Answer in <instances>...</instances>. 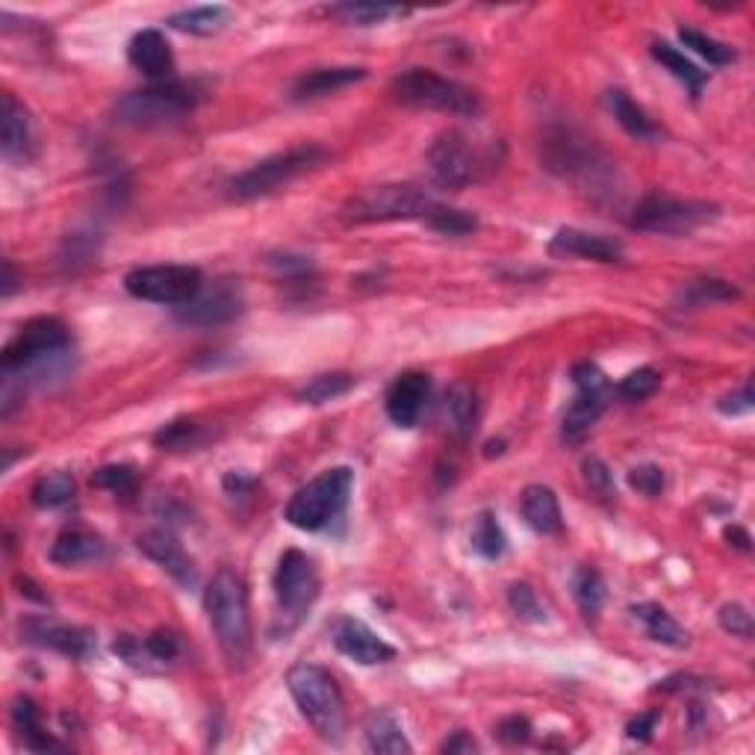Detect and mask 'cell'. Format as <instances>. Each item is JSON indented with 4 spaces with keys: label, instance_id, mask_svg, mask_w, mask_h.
<instances>
[{
    "label": "cell",
    "instance_id": "obj_1",
    "mask_svg": "<svg viewBox=\"0 0 755 755\" xmlns=\"http://www.w3.org/2000/svg\"><path fill=\"white\" fill-rule=\"evenodd\" d=\"M213 635L230 665H242L251 652V614H248L246 584L234 570H219L204 591Z\"/></svg>",
    "mask_w": 755,
    "mask_h": 755
},
{
    "label": "cell",
    "instance_id": "obj_2",
    "mask_svg": "<svg viewBox=\"0 0 755 755\" xmlns=\"http://www.w3.org/2000/svg\"><path fill=\"white\" fill-rule=\"evenodd\" d=\"M292 700L299 705L310 726L316 729L319 737L331 744L343 741L346 732V702L339 693L334 676L319 665H295L287 676Z\"/></svg>",
    "mask_w": 755,
    "mask_h": 755
},
{
    "label": "cell",
    "instance_id": "obj_3",
    "mask_svg": "<svg viewBox=\"0 0 755 755\" xmlns=\"http://www.w3.org/2000/svg\"><path fill=\"white\" fill-rule=\"evenodd\" d=\"M352 487H355V470L331 466L316 478H310L301 490H295L283 510V519L299 531H322L346 514Z\"/></svg>",
    "mask_w": 755,
    "mask_h": 755
},
{
    "label": "cell",
    "instance_id": "obj_4",
    "mask_svg": "<svg viewBox=\"0 0 755 755\" xmlns=\"http://www.w3.org/2000/svg\"><path fill=\"white\" fill-rule=\"evenodd\" d=\"M392 95L405 107L417 110L449 112L461 119H475L482 112V98L478 91L464 86V83L449 80L443 74L428 72V68H408L392 77Z\"/></svg>",
    "mask_w": 755,
    "mask_h": 755
},
{
    "label": "cell",
    "instance_id": "obj_5",
    "mask_svg": "<svg viewBox=\"0 0 755 755\" xmlns=\"http://www.w3.org/2000/svg\"><path fill=\"white\" fill-rule=\"evenodd\" d=\"M204 98L201 83L195 80H160L151 83L148 89L128 91L116 104V119L128 128H154L165 121H177L192 112Z\"/></svg>",
    "mask_w": 755,
    "mask_h": 755
},
{
    "label": "cell",
    "instance_id": "obj_6",
    "mask_svg": "<svg viewBox=\"0 0 755 755\" xmlns=\"http://www.w3.org/2000/svg\"><path fill=\"white\" fill-rule=\"evenodd\" d=\"M425 165L440 190H466L496 169V157L493 148L475 145L461 130H446L428 148Z\"/></svg>",
    "mask_w": 755,
    "mask_h": 755
},
{
    "label": "cell",
    "instance_id": "obj_7",
    "mask_svg": "<svg viewBox=\"0 0 755 755\" xmlns=\"http://www.w3.org/2000/svg\"><path fill=\"white\" fill-rule=\"evenodd\" d=\"M438 201L410 183H387L360 192L343 207L346 225H384V222H425Z\"/></svg>",
    "mask_w": 755,
    "mask_h": 755
},
{
    "label": "cell",
    "instance_id": "obj_8",
    "mask_svg": "<svg viewBox=\"0 0 755 755\" xmlns=\"http://www.w3.org/2000/svg\"><path fill=\"white\" fill-rule=\"evenodd\" d=\"M328 160V151L319 145H295L278 154L266 157L260 163H255L248 172L237 174L228 183V195L234 201H255L263 195H272L290 181H295L299 174L310 172Z\"/></svg>",
    "mask_w": 755,
    "mask_h": 755
},
{
    "label": "cell",
    "instance_id": "obj_9",
    "mask_svg": "<svg viewBox=\"0 0 755 755\" xmlns=\"http://www.w3.org/2000/svg\"><path fill=\"white\" fill-rule=\"evenodd\" d=\"M272 587L283 635H290L292 628L308 617V611L316 605L319 591H322L313 558L304 556L301 549H287L278 561V570H274Z\"/></svg>",
    "mask_w": 755,
    "mask_h": 755
},
{
    "label": "cell",
    "instance_id": "obj_10",
    "mask_svg": "<svg viewBox=\"0 0 755 755\" xmlns=\"http://www.w3.org/2000/svg\"><path fill=\"white\" fill-rule=\"evenodd\" d=\"M718 204H709V201L652 192L632 213V228L644 230V234H661V237H688L702 225L718 219Z\"/></svg>",
    "mask_w": 755,
    "mask_h": 755
},
{
    "label": "cell",
    "instance_id": "obj_11",
    "mask_svg": "<svg viewBox=\"0 0 755 755\" xmlns=\"http://www.w3.org/2000/svg\"><path fill=\"white\" fill-rule=\"evenodd\" d=\"M72 346V334L63 322L54 316H36L24 322L19 334L7 343L3 355H0V366L3 373H28L36 369L45 360H54Z\"/></svg>",
    "mask_w": 755,
    "mask_h": 755
},
{
    "label": "cell",
    "instance_id": "obj_12",
    "mask_svg": "<svg viewBox=\"0 0 755 755\" xmlns=\"http://www.w3.org/2000/svg\"><path fill=\"white\" fill-rule=\"evenodd\" d=\"M125 290L139 301L181 308V304H190L195 295H201L204 274H201L198 266H139L125 278Z\"/></svg>",
    "mask_w": 755,
    "mask_h": 755
},
{
    "label": "cell",
    "instance_id": "obj_13",
    "mask_svg": "<svg viewBox=\"0 0 755 755\" xmlns=\"http://www.w3.org/2000/svg\"><path fill=\"white\" fill-rule=\"evenodd\" d=\"M573 384L575 396L570 401V408L564 410V422H561V431H564L567 443L579 446L591 428L596 425V419L602 417V410L608 408L611 399V381L608 375L602 373L596 364H579L573 366Z\"/></svg>",
    "mask_w": 755,
    "mask_h": 755
},
{
    "label": "cell",
    "instance_id": "obj_14",
    "mask_svg": "<svg viewBox=\"0 0 755 755\" xmlns=\"http://www.w3.org/2000/svg\"><path fill=\"white\" fill-rule=\"evenodd\" d=\"M547 148V163L552 172L564 174V177H596L608 163H602V154L587 139L575 137L573 130L558 128L552 130L543 142Z\"/></svg>",
    "mask_w": 755,
    "mask_h": 755
},
{
    "label": "cell",
    "instance_id": "obj_15",
    "mask_svg": "<svg viewBox=\"0 0 755 755\" xmlns=\"http://www.w3.org/2000/svg\"><path fill=\"white\" fill-rule=\"evenodd\" d=\"M21 637L33 646L42 649H54L60 656L68 658H89L95 652V635L89 628L65 626V623H54L47 617H28L21 619Z\"/></svg>",
    "mask_w": 755,
    "mask_h": 755
},
{
    "label": "cell",
    "instance_id": "obj_16",
    "mask_svg": "<svg viewBox=\"0 0 755 755\" xmlns=\"http://www.w3.org/2000/svg\"><path fill=\"white\" fill-rule=\"evenodd\" d=\"M334 646L339 656L352 658L355 665L375 667L387 665L396 658V646H390L381 635H375L373 628L355 617H343L334 628Z\"/></svg>",
    "mask_w": 755,
    "mask_h": 755
},
{
    "label": "cell",
    "instance_id": "obj_17",
    "mask_svg": "<svg viewBox=\"0 0 755 755\" xmlns=\"http://www.w3.org/2000/svg\"><path fill=\"white\" fill-rule=\"evenodd\" d=\"M137 547L142 556H148L154 564H160L165 573L172 575L181 587H195L198 584V570L192 564V558L186 556V549L181 547V540L165 531V528H151L145 535H139Z\"/></svg>",
    "mask_w": 755,
    "mask_h": 755
},
{
    "label": "cell",
    "instance_id": "obj_18",
    "mask_svg": "<svg viewBox=\"0 0 755 755\" xmlns=\"http://www.w3.org/2000/svg\"><path fill=\"white\" fill-rule=\"evenodd\" d=\"M428 396H431V378L425 373H401L384 396L387 417L399 428H413L425 410Z\"/></svg>",
    "mask_w": 755,
    "mask_h": 755
},
{
    "label": "cell",
    "instance_id": "obj_19",
    "mask_svg": "<svg viewBox=\"0 0 755 755\" xmlns=\"http://www.w3.org/2000/svg\"><path fill=\"white\" fill-rule=\"evenodd\" d=\"M242 313V295L230 287H219V290L195 295L190 304L177 308V319L183 325H201V328H216L225 325L230 319H237Z\"/></svg>",
    "mask_w": 755,
    "mask_h": 755
},
{
    "label": "cell",
    "instance_id": "obj_20",
    "mask_svg": "<svg viewBox=\"0 0 755 755\" xmlns=\"http://www.w3.org/2000/svg\"><path fill=\"white\" fill-rule=\"evenodd\" d=\"M549 255L579 257V260H593V263H619L623 260V246H619L617 239L602 237V234L561 228L556 237L549 239Z\"/></svg>",
    "mask_w": 755,
    "mask_h": 755
},
{
    "label": "cell",
    "instance_id": "obj_21",
    "mask_svg": "<svg viewBox=\"0 0 755 755\" xmlns=\"http://www.w3.org/2000/svg\"><path fill=\"white\" fill-rule=\"evenodd\" d=\"M128 60L139 74H145L154 83L172 80L174 54L169 39L160 30H139L137 36L130 39Z\"/></svg>",
    "mask_w": 755,
    "mask_h": 755
},
{
    "label": "cell",
    "instance_id": "obj_22",
    "mask_svg": "<svg viewBox=\"0 0 755 755\" xmlns=\"http://www.w3.org/2000/svg\"><path fill=\"white\" fill-rule=\"evenodd\" d=\"M366 77V68L360 65H339V68H316V72L301 74L295 86H292L290 98L295 104H304V100H319L325 95H334V91L346 89L352 83H360Z\"/></svg>",
    "mask_w": 755,
    "mask_h": 755
},
{
    "label": "cell",
    "instance_id": "obj_23",
    "mask_svg": "<svg viewBox=\"0 0 755 755\" xmlns=\"http://www.w3.org/2000/svg\"><path fill=\"white\" fill-rule=\"evenodd\" d=\"M519 510L537 535H558L564 528V514H561L558 496L547 484H528L519 496Z\"/></svg>",
    "mask_w": 755,
    "mask_h": 755
},
{
    "label": "cell",
    "instance_id": "obj_24",
    "mask_svg": "<svg viewBox=\"0 0 755 755\" xmlns=\"http://www.w3.org/2000/svg\"><path fill=\"white\" fill-rule=\"evenodd\" d=\"M33 145V130H30V116L21 107L15 95H3V119H0V151L7 160H24Z\"/></svg>",
    "mask_w": 755,
    "mask_h": 755
},
{
    "label": "cell",
    "instance_id": "obj_25",
    "mask_svg": "<svg viewBox=\"0 0 755 755\" xmlns=\"http://www.w3.org/2000/svg\"><path fill=\"white\" fill-rule=\"evenodd\" d=\"M107 556V543L98 535L89 531H65L56 537V543L51 547V561L56 567H80L95 564Z\"/></svg>",
    "mask_w": 755,
    "mask_h": 755
},
{
    "label": "cell",
    "instance_id": "obj_26",
    "mask_svg": "<svg viewBox=\"0 0 755 755\" xmlns=\"http://www.w3.org/2000/svg\"><path fill=\"white\" fill-rule=\"evenodd\" d=\"M628 611H632V617L644 623L646 635L652 637L656 644H665L670 649H684L691 644V635L656 602H640V605H632Z\"/></svg>",
    "mask_w": 755,
    "mask_h": 755
},
{
    "label": "cell",
    "instance_id": "obj_27",
    "mask_svg": "<svg viewBox=\"0 0 755 755\" xmlns=\"http://www.w3.org/2000/svg\"><path fill=\"white\" fill-rule=\"evenodd\" d=\"M230 19H234L230 7L213 3V7H192V10L174 12L169 19V28L190 33V36H216V33L228 28Z\"/></svg>",
    "mask_w": 755,
    "mask_h": 755
},
{
    "label": "cell",
    "instance_id": "obj_28",
    "mask_svg": "<svg viewBox=\"0 0 755 755\" xmlns=\"http://www.w3.org/2000/svg\"><path fill=\"white\" fill-rule=\"evenodd\" d=\"M12 723H15V732L21 735L24 746L33 749V753H47V749H60L54 737L47 735L45 726H42V714H39V705L30 697H19L12 702Z\"/></svg>",
    "mask_w": 755,
    "mask_h": 755
},
{
    "label": "cell",
    "instance_id": "obj_29",
    "mask_svg": "<svg viewBox=\"0 0 755 755\" xmlns=\"http://www.w3.org/2000/svg\"><path fill=\"white\" fill-rule=\"evenodd\" d=\"M608 107L611 112H614V119L619 121V128L626 130L628 137L646 139V142H652V139L661 137V130H658L656 121L649 119L644 107H637L635 100L628 98L623 89L608 91Z\"/></svg>",
    "mask_w": 755,
    "mask_h": 755
},
{
    "label": "cell",
    "instance_id": "obj_30",
    "mask_svg": "<svg viewBox=\"0 0 755 755\" xmlns=\"http://www.w3.org/2000/svg\"><path fill=\"white\" fill-rule=\"evenodd\" d=\"M652 56H656V63H661L667 72L673 74L676 80H682L684 86L691 89L693 98H700V91L705 89V83H709V72H702L700 65L691 63L682 51H676V47L667 45V42H656V45H652Z\"/></svg>",
    "mask_w": 755,
    "mask_h": 755
},
{
    "label": "cell",
    "instance_id": "obj_31",
    "mask_svg": "<svg viewBox=\"0 0 755 755\" xmlns=\"http://www.w3.org/2000/svg\"><path fill=\"white\" fill-rule=\"evenodd\" d=\"M366 744L373 753L384 755H399V753H413V746L401 732L399 720L392 714H375L369 723H366Z\"/></svg>",
    "mask_w": 755,
    "mask_h": 755
},
{
    "label": "cell",
    "instance_id": "obj_32",
    "mask_svg": "<svg viewBox=\"0 0 755 755\" xmlns=\"http://www.w3.org/2000/svg\"><path fill=\"white\" fill-rule=\"evenodd\" d=\"M446 413L457 438H470L478 422V396L470 384H455L446 396Z\"/></svg>",
    "mask_w": 755,
    "mask_h": 755
},
{
    "label": "cell",
    "instance_id": "obj_33",
    "mask_svg": "<svg viewBox=\"0 0 755 755\" xmlns=\"http://www.w3.org/2000/svg\"><path fill=\"white\" fill-rule=\"evenodd\" d=\"M470 540H473V549L484 558V561H499V558L505 556V549H508L505 531H501L499 519H496L493 510H482V514L475 517L473 537H470Z\"/></svg>",
    "mask_w": 755,
    "mask_h": 755
},
{
    "label": "cell",
    "instance_id": "obj_34",
    "mask_svg": "<svg viewBox=\"0 0 755 755\" xmlns=\"http://www.w3.org/2000/svg\"><path fill=\"white\" fill-rule=\"evenodd\" d=\"M573 596L575 602H579V608H582L584 619H596L600 617L602 605H605L608 591H605V582H602V575L596 573V570L582 567V570L573 575Z\"/></svg>",
    "mask_w": 755,
    "mask_h": 755
},
{
    "label": "cell",
    "instance_id": "obj_35",
    "mask_svg": "<svg viewBox=\"0 0 755 755\" xmlns=\"http://www.w3.org/2000/svg\"><path fill=\"white\" fill-rule=\"evenodd\" d=\"M425 225L431 230L443 234V237H466V234H475V230H478V216L470 213V209H455L443 207V204H434L431 213L425 216Z\"/></svg>",
    "mask_w": 755,
    "mask_h": 755
},
{
    "label": "cell",
    "instance_id": "obj_36",
    "mask_svg": "<svg viewBox=\"0 0 755 755\" xmlns=\"http://www.w3.org/2000/svg\"><path fill=\"white\" fill-rule=\"evenodd\" d=\"M741 299V290L735 283L723 281V278H700L691 281L682 290V301L688 308H705V304H720V301Z\"/></svg>",
    "mask_w": 755,
    "mask_h": 755
},
{
    "label": "cell",
    "instance_id": "obj_37",
    "mask_svg": "<svg viewBox=\"0 0 755 755\" xmlns=\"http://www.w3.org/2000/svg\"><path fill=\"white\" fill-rule=\"evenodd\" d=\"M352 387H355V378L346 373L316 375L308 387H301L299 401H304V405H325V401L337 399V396H346Z\"/></svg>",
    "mask_w": 755,
    "mask_h": 755
},
{
    "label": "cell",
    "instance_id": "obj_38",
    "mask_svg": "<svg viewBox=\"0 0 755 755\" xmlns=\"http://www.w3.org/2000/svg\"><path fill=\"white\" fill-rule=\"evenodd\" d=\"M679 39H682L684 47H691L693 54L702 56L709 65H729L737 60V54L726 45V42H718V39L705 36L700 30L679 28Z\"/></svg>",
    "mask_w": 755,
    "mask_h": 755
},
{
    "label": "cell",
    "instance_id": "obj_39",
    "mask_svg": "<svg viewBox=\"0 0 755 755\" xmlns=\"http://www.w3.org/2000/svg\"><path fill=\"white\" fill-rule=\"evenodd\" d=\"M74 499V478L68 473H51L33 487V501L39 508H63Z\"/></svg>",
    "mask_w": 755,
    "mask_h": 755
},
{
    "label": "cell",
    "instance_id": "obj_40",
    "mask_svg": "<svg viewBox=\"0 0 755 755\" xmlns=\"http://www.w3.org/2000/svg\"><path fill=\"white\" fill-rule=\"evenodd\" d=\"M508 605L519 619H528V623H547V605L540 602V596H537V591L531 587V584H526V582L510 584Z\"/></svg>",
    "mask_w": 755,
    "mask_h": 755
},
{
    "label": "cell",
    "instance_id": "obj_41",
    "mask_svg": "<svg viewBox=\"0 0 755 755\" xmlns=\"http://www.w3.org/2000/svg\"><path fill=\"white\" fill-rule=\"evenodd\" d=\"M661 387V375L652 369V366H640L635 373H628L623 381L617 384V396L623 401H644L649 396H656V390Z\"/></svg>",
    "mask_w": 755,
    "mask_h": 755
},
{
    "label": "cell",
    "instance_id": "obj_42",
    "mask_svg": "<svg viewBox=\"0 0 755 755\" xmlns=\"http://www.w3.org/2000/svg\"><path fill=\"white\" fill-rule=\"evenodd\" d=\"M582 478H584V484H587V490H591L600 501L617 499V484H614V473H611L608 464H605V461H600V457H584Z\"/></svg>",
    "mask_w": 755,
    "mask_h": 755
},
{
    "label": "cell",
    "instance_id": "obj_43",
    "mask_svg": "<svg viewBox=\"0 0 755 755\" xmlns=\"http://www.w3.org/2000/svg\"><path fill=\"white\" fill-rule=\"evenodd\" d=\"M401 10L396 7H384V3H343V7H334L331 15H339L346 19L348 24H360V28H369V24H381L390 15H399Z\"/></svg>",
    "mask_w": 755,
    "mask_h": 755
},
{
    "label": "cell",
    "instance_id": "obj_44",
    "mask_svg": "<svg viewBox=\"0 0 755 755\" xmlns=\"http://www.w3.org/2000/svg\"><path fill=\"white\" fill-rule=\"evenodd\" d=\"M91 484L95 487H104V490L116 493V496H133L137 493V473L130 466H104L98 473L91 475Z\"/></svg>",
    "mask_w": 755,
    "mask_h": 755
},
{
    "label": "cell",
    "instance_id": "obj_45",
    "mask_svg": "<svg viewBox=\"0 0 755 755\" xmlns=\"http://www.w3.org/2000/svg\"><path fill=\"white\" fill-rule=\"evenodd\" d=\"M718 619H720V628H723L726 635L741 637V640H749V637H753V614H749L744 605L729 602V605L720 608Z\"/></svg>",
    "mask_w": 755,
    "mask_h": 755
},
{
    "label": "cell",
    "instance_id": "obj_46",
    "mask_svg": "<svg viewBox=\"0 0 755 755\" xmlns=\"http://www.w3.org/2000/svg\"><path fill=\"white\" fill-rule=\"evenodd\" d=\"M628 484H632V490L644 493V496H661V490H665V470L656 464H644V466H635L632 473H628Z\"/></svg>",
    "mask_w": 755,
    "mask_h": 755
},
{
    "label": "cell",
    "instance_id": "obj_47",
    "mask_svg": "<svg viewBox=\"0 0 755 755\" xmlns=\"http://www.w3.org/2000/svg\"><path fill=\"white\" fill-rule=\"evenodd\" d=\"M195 438H198V425L190 419H177L172 425H165L154 440L160 449H186L195 443Z\"/></svg>",
    "mask_w": 755,
    "mask_h": 755
},
{
    "label": "cell",
    "instance_id": "obj_48",
    "mask_svg": "<svg viewBox=\"0 0 755 755\" xmlns=\"http://www.w3.org/2000/svg\"><path fill=\"white\" fill-rule=\"evenodd\" d=\"M145 656L154 661H172L177 656V637L172 632H154L145 637Z\"/></svg>",
    "mask_w": 755,
    "mask_h": 755
},
{
    "label": "cell",
    "instance_id": "obj_49",
    "mask_svg": "<svg viewBox=\"0 0 755 755\" xmlns=\"http://www.w3.org/2000/svg\"><path fill=\"white\" fill-rule=\"evenodd\" d=\"M658 720H661V711H644V714H637L632 723L626 726V735L632 737V741H640V744H646L649 737H652V732H656Z\"/></svg>",
    "mask_w": 755,
    "mask_h": 755
},
{
    "label": "cell",
    "instance_id": "obj_50",
    "mask_svg": "<svg viewBox=\"0 0 755 755\" xmlns=\"http://www.w3.org/2000/svg\"><path fill=\"white\" fill-rule=\"evenodd\" d=\"M755 405V396H753V387L746 384L744 390L741 392H732V396H726V399H720V413H726V417H741V413H749Z\"/></svg>",
    "mask_w": 755,
    "mask_h": 755
},
{
    "label": "cell",
    "instance_id": "obj_51",
    "mask_svg": "<svg viewBox=\"0 0 755 755\" xmlns=\"http://www.w3.org/2000/svg\"><path fill=\"white\" fill-rule=\"evenodd\" d=\"M496 732L505 744H526L528 735H531V723L526 718H505Z\"/></svg>",
    "mask_w": 755,
    "mask_h": 755
},
{
    "label": "cell",
    "instance_id": "obj_52",
    "mask_svg": "<svg viewBox=\"0 0 755 755\" xmlns=\"http://www.w3.org/2000/svg\"><path fill=\"white\" fill-rule=\"evenodd\" d=\"M440 749H443V753H452V755L455 753H475V749H478V744H475L473 737L466 735V732H455V735L449 737L446 744L440 746Z\"/></svg>",
    "mask_w": 755,
    "mask_h": 755
},
{
    "label": "cell",
    "instance_id": "obj_53",
    "mask_svg": "<svg viewBox=\"0 0 755 755\" xmlns=\"http://www.w3.org/2000/svg\"><path fill=\"white\" fill-rule=\"evenodd\" d=\"M723 537H726L732 547L741 549V552H749V543H753V540H749V535H746V531L741 526H726Z\"/></svg>",
    "mask_w": 755,
    "mask_h": 755
},
{
    "label": "cell",
    "instance_id": "obj_54",
    "mask_svg": "<svg viewBox=\"0 0 755 755\" xmlns=\"http://www.w3.org/2000/svg\"><path fill=\"white\" fill-rule=\"evenodd\" d=\"M15 272H12V263L10 260H3V299H10L12 292H15Z\"/></svg>",
    "mask_w": 755,
    "mask_h": 755
}]
</instances>
